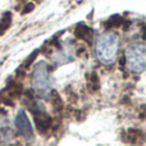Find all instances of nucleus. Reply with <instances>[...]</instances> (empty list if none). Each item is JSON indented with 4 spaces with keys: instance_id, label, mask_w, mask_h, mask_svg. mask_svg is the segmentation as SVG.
I'll return each mask as SVG.
<instances>
[{
    "instance_id": "nucleus-1",
    "label": "nucleus",
    "mask_w": 146,
    "mask_h": 146,
    "mask_svg": "<svg viewBox=\"0 0 146 146\" xmlns=\"http://www.w3.org/2000/svg\"><path fill=\"white\" fill-rule=\"evenodd\" d=\"M119 36L117 32H104L96 41V56L103 64H111L118 56Z\"/></svg>"
},
{
    "instance_id": "nucleus-2",
    "label": "nucleus",
    "mask_w": 146,
    "mask_h": 146,
    "mask_svg": "<svg viewBox=\"0 0 146 146\" xmlns=\"http://www.w3.org/2000/svg\"><path fill=\"white\" fill-rule=\"evenodd\" d=\"M124 59H126L127 64H128L129 71L135 73H142L145 71L146 66V51L144 42H136L132 44L127 48L126 53H124Z\"/></svg>"
},
{
    "instance_id": "nucleus-3",
    "label": "nucleus",
    "mask_w": 146,
    "mask_h": 146,
    "mask_svg": "<svg viewBox=\"0 0 146 146\" xmlns=\"http://www.w3.org/2000/svg\"><path fill=\"white\" fill-rule=\"evenodd\" d=\"M26 105L30 108V111L33 115V121H35L36 128L38 129L40 133H45L48 129L53 126V118L46 113L45 106L41 103L36 101L35 99H28L26 100Z\"/></svg>"
},
{
    "instance_id": "nucleus-4",
    "label": "nucleus",
    "mask_w": 146,
    "mask_h": 146,
    "mask_svg": "<svg viewBox=\"0 0 146 146\" xmlns=\"http://www.w3.org/2000/svg\"><path fill=\"white\" fill-rule=\"evenodd\" d=\"M48 64L45 62H38L33 67L32 73V86L36 91H48L50 88V78H49Z\"/></svg>"
},
{
    "instance_id": "nucleus-5",
    "label": "nucleus",
    "mask_w": 146,
    "mask_h": 146,
    "mask_svg": "<svg viewBox=\"0 0 146 146\" xmlns=\"http://www.w3.org/2000/svg\"><path fill=\"white\" fill-rule=\"evenodd\" d=\"M14 126H15V128L18 129V132H19L26 140L33 139L32 126H31L30 119H28L27 114H26V111L23 110V109H21V110L17 113V115H15Z\"/></svg>"
},
{
    "instance_id": "nucleus-6",
    "label": "nucleus",
    "mask_w": 146,
    "mask_h": 146,
    "mask_svg": "<svg viewBox=\"0 0 146 146\" xmlns=\"http://www.w3.org/2000/svg\"><path fill=\"white\" fill-rule=\"evenodd\" d=\"M74 36L80 40H86L88 44L92 42V36H94V30L90 28L86 25H77L74 28Z\"/></svg>"
},
{
    "instance_id": "nucleus-7",
    "label": "nucleus",
    "mask_w": 146,
    "mask_h": 146,
    "mask_svg": "<svg viewBox=\"0 0 146 146\" xmlns=\"http://www.w3.org/2000/svg\"><path fill=\"white\" fill-rule=\"evenodd\" d=\"M51 105L53 108L55 109L56 111H62L64 108V103H63V99L60 98V95L58 94L56 90L51 91Z\"/></svg>"
},
{
    "instance_id": "nucleus-8",
    "label": "nucleus",
    "mask_w": 146,
    "mask_h": 146,
    "mask_svg": "<svg viewBox=\"0 0 146 146\" xmlns=\"http://www.w3.org/2000/svg\"><path fill=\"white\" fill-rule=\"evenodd\" d=\"M123 22H124L123 17L115 14V15H111V17L104 23V27L108 28V30L109 28H117V27H121V26L123 25Z\"/></svg>"
},
{
    "instance_id": "nucleus-9",
    "label": "nucleus",
    "mask_w": 146,
    "mask_h": 146,
    "mask_svg": "<svg viewBox=\"0 0 146 146\" xmlns=\"http://www.w3.org/2000/svg\"><path fill=\"white\" fill-rule=\"evenodd\" d=\"M12 25V13L10 12H5L4 15H3L1 21H0V36L4 35L5 31L10 27Z\"/></svg>"
},
{
    "instance_id": "nucleus-10",
    "label": "nucleus",
    "mask_w": 146,
    "mask_h": 146,
    "mask_svg": "<svg viewBox=\"0 0 146 146\" xmlns=\"http://www.w3.org/2000/svg\"><path fill=\"white\" fill-rule=\"evenodd\" d=\"M127 141H129L131 144H136L137 140H142L144 139V133H142V131H140V129H135V128H129L128 131H127Z\"/></svg>"
},
{
    "instance_id": "nucleus-11",
    "label": "nucleus",
    "mask_w": 146,
    "mask_h": 146,
    "mask_svg": "<svg viewBox=\"0 0 146 146\" xmlns=\"http://www.w3.org/2000/svg\"><path fill=\"white\" fill-rule=\"evenodd\" d=\"M88 87H91L92 91H98L100 87V83H99V77L95 72L91 73L90 78H88Z\"/></svg>"
},
{
    "instance_id": "nucleus-12",
    "label": "nucleus",
    "mask_w": 146,
    "mask_h": 146,
    "mask_svg": "<svg viewBox=\"0 0 146 146\" xmlns=\"http://www.w3.org/2000/svg\"><path fill=\"white\" fill-rule=\"evenodd\" d=\"M38 53H40V50H35V51H33V53L31 54V55L27 58V60L25 62V66H23V68H25V69H28V68H30V67L33 64V62H35V59L37 58ZM23 68H22V69H23Z\"/></svg>"
},
{
    "instance_id": "nucleus-13",
    "label": "nucleus",
    "mask_w": 146,
    "mask_h": 146,
    "mask_svg": "<svg viewBox=\"0 0 146 146\" xmlns=\"http://www.w3.org/2000/svg\"><path fill=\"white\" fill-rule=\"evenodd\" d=\"M33 9H35V4H33V3H27L21 13H22V14H28V13H31Z\"/></svg>"
},
{
    "instance_id": "nucleus-14",
    "label": "nucleus",
    "mask_w": 146,
    "mask_h": 146,
    "mask_svg": "<svg viewBox=\"0 0 146 146\" xmlns=\"http://www.w3.org/2000/svg\"><path fill=\"white\" fill-rule=\"evenodd\" d=\"M1 101H3L4 104H7V105H10V106L14 105V101H13V100H9V99H7V98H5V99H1Z\"/></svg>"
},
{
    "instance_id": "nucleus-15",
    "label": "nucleus",
    "mask_w": 146,
    "mask_h": 146,
    "mask_svg": "<svg viewBox=\"0 0 146 146\" xmlns=\"http://www.w3.org/2000/svg\"><path fill=\"white\" fill-rule=\"evenodd\" d=\"M17 76H19V77H25V71H23V69H18L17 71Z\"/></svg>"
},
{
    "instance_id": "nucleus-16",
    "label": "nucleus",
    "mask_w": 146,
    "mask_h": 146,
    "mask_svg": "<svg viewBox=\"0 0 146 146\" xmlns=\"http://www.w3.org/2000/svg\"><path fill=\"white\" fill-rule=\"evenodd\" d=\"M119 64H121V67H124V64H126V59H124V56H122V58H121Z\"/></svg>"
}]
</instances>
